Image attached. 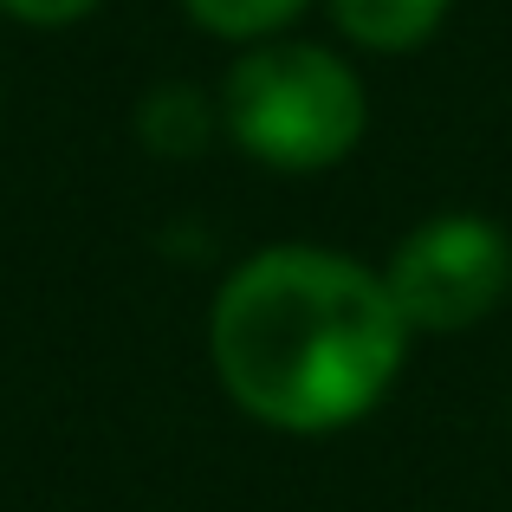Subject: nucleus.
<instances>
[{
  "mask_svg": "<svg viewBox=\"0 0 512 512\" xmlns=\"http://www.w3.org/2000/svg\"><path fill=\"white\" fill-rule=\"evenodd\" d=\"M389 299H396L402 325L422 331H461L487 318L512 286V240L480 214H441V221L415 227L396 247L383 273Z\"/></svg>",
  "mask_w": 512,
  "mask_h": 512,
  "instance_id": "7ed1b4c3",
  "label": "nucleus"
},
{
  "mask_svg": "<svg viewBox=\"0 0 512 512\" xmlns=\"http://www.w3.org/2000/svg\"><path fill=\"white\" fill-rule=\"evenodd\" d=\"M299 7H305V0H188V13H195L208 33H221V39L273 33V26H286Z\"/></svg>",
  "mask_w": 512,
  "mask_h": 512,
  "instance_id": "39448f33",
  "label": "nucleus"
},
{
  "mask_svg": "<svg viewBox=\"0 0 512 512\" xmlns=\"http://www.w3.org/2000/svg\"><path fill=\"white\" fill-rule=\"evenodd\" d=\"M227 130L273 169H325L363 137V85L318 46L247 52L227 78Z\"/></svg>",
  "mask_w": 512,
  "mask_h": 512,
  "instance_id": "f03ea898",
  "label": "nucleus"
},
{
  "mask_svg": "<svg viewBox=\"0 0 512 512\" xmlns=\"http://www.w3.org/2000/svg\"><path fill=\"white\" fill-rule=\"evenodd\" d=\"M402 331L376 273L318 247H273L214 305V370L260 422L338 428L396 383Z\"/></svg>",
  "mask_w": 512,
  "mask_h": 512,
  "instance_id": "f257e3e1",
  "label": "nucleus"
},
{
  "mask_svg": "<svg viewBox=\"0 0 512 512\" xmlns=\"http://www.w3.org/2000/svg\"><path fill=\"white\" fill-rule=\"evenodd\" d=\"M7 13H20L26 26H65V20H85L98 0H0Z\"/></svg>",
  "mask_w": 512,
  "mask_h": 512,
  "instance_id": "423d86ee",
  "label": "nucleus"
},
{
  "mask_svg": "<svg viewBox=\"0 0 512 512\" xmlns=\"http://www.w3.org/2000/svg\"><path fill=\"white\" fill-rule=\"evenodd\" d=\"M331 13H338V26L357 46L402 52V46H422L435 33L448 0H331Z\"/></svg>",
  "mask_w": 512,
  "mask_h": 512,
  "instance_id": "20e7f679",
  "label": "nucleus"
}]
</instances>
